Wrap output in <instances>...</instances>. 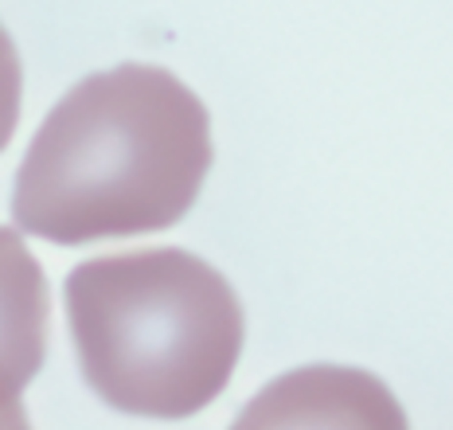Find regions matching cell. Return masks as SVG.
Wrapping results in <instances>:
<instances>
[{
	"label": "cell",
	"mask_w": 453,
	"mask_h": 430,
	"mask_svg": "<svg viewBox=\"0 0 453 430\" xmlns=\"http://www.w3.org/2000/svg\"><path fill=\"white\" fill-rule=\"evenodd\" d=\"M207 106L165 67L121 63L74 82L16 168L12 219L55 247L180 223L211 173Z\"/></svg>",
	"instance_id": "1"
},
{
	"label": "cell",
	"mask_w": 453,
	"mask_h": 430,
	"mask_svg": "<svg viewBox=\"0 0 453 430\" xmlns=\"http://www.w3.org/2000/svg\"><path fill=\"white\" fill-rule=\"evenodd\" d=\"M63 294L82 380L121 415H200L242 357L239 297L192 250L90 258L67 274Z\"/></svg>",
	"instance_id": "2"
},
{
	"label": "cell",
	"mask_w": 453,
	"mask_h": 430,
	"mask_svg": "<svg viewBox=\"0 0 453 430\" xmlns=\"http://www.w3.org/2000/svg\"><path fill=\"white\" fill-rule=\"evenodd\" d=\"M47 317L51 294L40 258L0 227V426H27L24 388L43 368Z\"/></svg>",
	"instance_id": "3"
},
{
	"label": "cell",
	"mask_w": 453,
	"mask_h": 430,
	"mask_svg": "<svg viewBox=\"0 0 453 430\" xmlns=\"http://www.w3.org/2000/svg\"><path fill=\"white\" fill-rule=\"evenodd\" d=\"M20 95H24V67L16 43L8 40V32L0 27V153L8 149L20 121Z\"/></svg>",
	"instance_id": "4"
}]
</instances>
